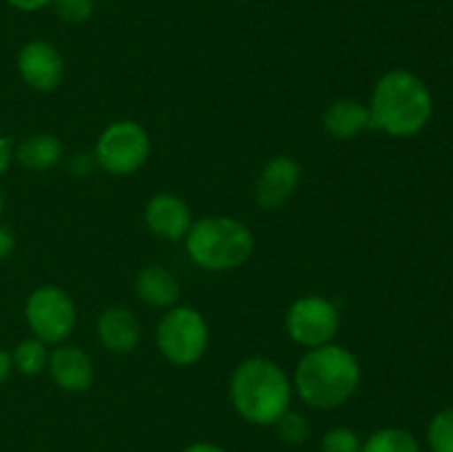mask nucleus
Instances as JSON below:
<instances>
[{"label": "nucleus", "mask_w": 453, "mask_h": 452, "mask_svg": "<svg viewBox=\"0 0 453 452\" xmlns=\"http://www.w3.org/2000/svg\"><path fill=\"white\" fill-rule=\"evenodd\" d=\"M27 323L44 344H60L75 326V306L58 286H42L27 300Z\"/></svg>", "instance_id": "0eeeda50"}, {"label": "nucleus", "mask_w": 453, "mask_h": 452, "mask_svg": "<svg viewBox=\"0 0 453 452\" xmlns=\"http://www.w3.org/2000/svg\"><path fill=\"white\" fill-rule=\"evenodd\" d=\"M184 452H226L224 448L215 446V443H193V446L186 448Z\"/></svg>", "instance_id": "bb28decb"}, {"label": "nucleus", "mask_w": 453, "mask_h": 452, "mask_svg": "<svg viewBox=\"0 0 453 452\" xmlns=\"http://www.w3.org/2000/svg\"><path fill=\"white\" fill-rule=\"evenodd\" d=\"M230 397L234 410L243 419L257 425H273L283 412H288L292 386L279 363L264 357H250L234 368Z\"/></svg>", "instance_id": "7ed1b4c3"}, {"label": "nucleus", "mask_w": 453, "mask_h": 452, "mask_svg": "<svg viewBox=\"0 0 453 452\" xmlns=\"http://www.w3.org/2000/svg\"><path fill=\"white\" fill-rule=\"evenodd\" d=\"M277 430L283 441L288 443H303L310 437V425L303 415L296 412H283L277 421Z\"/></svg>", "instance_id": "aec40b11"}, {"label": "nucleus", "mask_w": 453, "mask_h": 452, "mask_svg": "<svg viewBox=\"0 0 453 452\" xmlns=\"http://www.w3.org/2000/svg\"><path fill=\"white\" fill-rule=\"evenodd\" d=\"M361 439L349 428H334L323 437V452H361Z\"/></svg>", "instance_id": "412c9836"}, {"label": "nucleus", "mask_w": 453, "mask_h": 452, "mask_svg": "<svg viewBox=\"0 0 453 452\" xmlns=\"http://www.w3.org/2000/svg\"><path fill=\"white\" fill-rule=\"evenodd\" d=\"M13 246H16L13 233L9 229H4V226H0V260H4L13 251Z\"/></svg>", "instance_id": "b1692460"}, {"label": "nucleus", "mask_w": 453, "mask_h": 452, "mask_svg": "<svg viewBox=\"0 0 453 452\" xmlns=\"http://www.w3.org/2000/svg\"><path fill=\"white\" fill-rule=\"evenodd\" d=\"M53 9H56L58 18L71 25H80L87 22L93 13V0H53Z\"/></svg>", "instance_id": "4be33fe9"}, {"label": "nucleus", "mask_w": 453, "mask_h": 452, "mask_svg": "<svg viewBox=\"0 0 453 452\" xmlns=\"http://www.w3.org/2000/svg\"><path fill=\"white\" fill-rule=\"evenodd\" d=\"M18 71L35 91H56L65 78V60L51 43L31 40L18 53Z\"/></svg>", "instance_id": "1a4fd4ad"}, {"label": "nucleus", "mask_w": 453, "mask_h": 452, "mask_svg": "<svg viewBox=\"0 0 453 452\" xmlns=\"http://www.w3.org/2000/svg\"><path fill=\"white\" fill-rule=\"evenodd\" d=\"M13 366L22 372V375H38L42 372V368L49 363L47 348H44V341L35 339H25L16 346L12 355Z\"/></svg>", "instance_id": "a211bd4d"}, {"label": "nucleus", "mask_w": 453, "mask_h": 452, "mask_svg": "<svg viewBox=\"0 0 453 452\" xmlns=\"http://www.w3.org/2000/svg\"><path fill=\"white\" fill-rule=\"evenodd\" d=\"M427 441L432 452H453V408L434 415L427 428Z\"/></svg>", "instance_id": "6ab92c4d"}, {"label": "nucleus", "mask_w": 453, "mask_h": 452, "mask_svg": "<svg viewBox=\"0 0 453 452\" xmlns=\"http://www.w3.org/2000/svg\"><path fill=\"white\" fill-rule=\"evenodd\" d=\"M157 346L175 366L199 362L208 348V323L203 315L190 306L168 310L157 326Z\"/></svg>", "instance_id": "39448f33"}, {"label": "nucleus", "mask_w": 453, "mask_h": 452, "mask_svg": "<svg viewBox=\"0 0 453 452\" xmlns=\"http://www.w3.org/2000/svg\"><path fill=\"white\" fill-rule=\"evenodd\" d=\"M150 153V137L133 120H119L97 137L96 160L111 175H131L144 167Z\"/></svg>", "instance_id": "423d86ee"}, {"label": "nucleus", "mask_w": 453, "mask_h": 452, "mask_svg": "<svg viewBox=\"0 0 453 452\" xmlns=\"http://www.w3.org/2000/svg\"><path fill=\"white\" fill-rule=\"evenodd\" d=\"M301 167L288 155H277L270 160L257 180L255 199L264 211H277L288 202L299 184Z\"/></svg>", "instance_id": "9d476101"}, {"label": "nucleus", "mask_w": 453, "mask_h": 452, "mask_svg": "<svg viewBox=\"0 0 453 452\" xmlns=\"http://www.w3.org/2000/svg\"><path fill=\"white\" fill-rule=\"evenodd\" d=\"M434 111L427 84L411 71L394 69L380 75L372 93V127L394 137L416 136L429 122Z\"/></svg>", "instance_id": "f257e3e1"}, {"label": "nucleus", "mask_w": 453, "mask_h": 452, "mask_svg": "<svg viewBox=\"0 0 453 452\" xmlns=\"http://www.w3.org/2000/svg\"><path fill=\"white\" fill-rule=\"evenodd\" d=\"M4 3L12 4L13 9H20V12H40V9L49 7L53 0H4Z\"/></svg>", "instance_id": "5701e85b"}, {"label": "nucleus", "mask_w": 453, "mask_h": 452, "mask_svg": "<svg viewBox=\"0 0 453 452\" xmlns=\"http://www.w3.org/2000/svg\"><path fill=\"white\" fill-rule=\"evenodd\" d=\"M53 381L66 393H84L93 384V363L78 346H60L49 357Z\"/></svg>", "instance_id": "f8f14e48"}, {"label": "nucleus", "mask_w": 453, "mask_h": 452, "mask_svg": "<svg viewBox=\"0 0 453 452\" xmlns=\"http://www.w3.org/2000/svg\"><path fill=\"white\" fill-rule=\"evenodd\" d=\"M288 335L301 346L319 348L330 344L339 332V313L330 300L305 295L290 306L286 317Z\"/></svg>", "instance_id": "6e6552de"}, {"label": "nucleus", "mask_w": 453, "mask_h": 452, "mask_svg": "<svg viewBox=\"0 0 453 452\" xmlns=\"http://www.w3.org/2000/svg\"><path fill=\"white\" fill-rule=\"evenodd\" d=\"M135 291L149 306L155 308H168L175 306L180 300V284H177L175 275L164 266H146L137 273Z\"/></svg>", "instance_id": "2eb2a0df"}, {"label": "nucleus", "mask_w": 453, "mask_h": 452, "mask_svg": "<svg viewBox=\"0 0 453 452\" xmlns=\"http://www.w3.org/2000/svg\"><path fill=\"white\" fill-rule=\"evenodd\" d=\"M144 220L150 233L168 239V242H177V239L186 238L190 226H193L188 204L171 193L153 195L146 204Z\"/></svg>", "instance_id": "9b49d317"}, {"label": "nucleus", "mask_w": 453, "mask_h": 452, "mask_svg": "<svg viewBox=\"0 0 453 452\" xmlns=\"http://www.w3.org/2000/svg\"><path fill=\"white\" fill-rule=\"evenodd\" d=\"M12 366H13L12 355H9L7 350H0V384H3V381L9 377V372H12Z\"/></svg>", "instance_id": "a878e982"}, {"label": "nucleus", "mask_w": 453, "mask_h": 452, "mask_svg": "<svg viewBox=\"0 0 453 452\" xmlns=\"http://www.w3.org/2000/svg\"><path fill=\"white\" fill-rule=\"evenodd\" d=\"M0 215H3V195H0Z\"/></svg>", "instance_id": "cd10ccee"}, {"label": "nucleus", "mask_w": 453, "mask_h": 452, "mask_svg": "<svg viewBox=\"0 0 453 452\" xmlns=\"http://www.w3.org/2000/svg\"><path fill=\"white\" fill-rule=\"evenodd\" d=\"M190 260L206 270H233L248 261L255 238L243 222L233 217H203L186 235Z\"/></svg>", "instance_id": "20e7f679"}, {"label": "nucleus", "mask_w": 453, "mask_h": 452, "mask_svg": "<svg viewBox=\"0 0 453 452\" xmlns=\"http://www.w3.org/2000/svg\"><path fill=\"white\" fill-rule=\"evenodd\" d=\"M16 158L29 171H47L62 160V142L51 133H38L18 146Z\"/></svg>", "instance_id": "dca6fc26"}, {"label": "nucleus", "mask_w": 453, "mask_h": 452, "mask_svg": "<svg viewBox=\"0 0 453 452\" xmlns=\"http://www.w3.org/2000/svg\"><path fill=\"white\" fill-rule=\"evenodd\" d=\"M97 337H100L102 346L106 350L127 355L140 341V322H137V317L128 308L113 306V308H106L100 315V319H97Z\"/></svg>", "instance_id": "ddd939ff"}, {"label": "nucleus", "mask_w": 453, "mask_h": 452, "mask_svg": "<svg viewBox=\"0 0 453 452\" xmlns=\"http://www.w3.org/2000/svg\"><path fill=\"white\" fill-rule=\"evenodd\" d=\"M361 366L343 346L326 344L312 348L295 372L296 393L308 406L330 410L348 401L358 388Z\"/></svg>", "instance_id": "f03ea898"}, {"label": "nucleus", "mask_w": 453, "mask_h": 452, "mask_svg": "<svg viewBox=\"0 0 453 452\" xmlns=\"http://www.w3.org/2000/svg\"><path fill=\"white\" fill-rule=\"evenodd\" d=\"M372 127L370 106L358 100H336L323 113V129L336 140H352L358 133Z\"/></svg>", "instance_id": "4468645a"}, {"label": "nucleus", "mask_w": 453, "mask_h": 452, "mask_svg": "<svg viewBox=\"0 0 453 452\" xmlns=\"http://www.w3.org/2000/svg\"><path fill=\"white\" fill-rule=\"evenodd\" d=\"M361 452H420L414 434L403 428L376 430L361 446Z\"/></svg>", "instance_id": "f3484780"}, {"label": "nucleus", "mask_w": 453, "mask_h": 452, "mask_svg": "<svg viewBox=\"0 0 453 452\" xmlns=\"http://www.w3.org/2000/svg\"><path fill=\"white\" fill-rule=\"evenodd\" d=\"M9 162H12V144H9V140L0 137V175L7 171Z\"/></svg>", "instance_id": "393cba45"}]
</instances>
